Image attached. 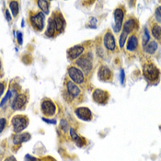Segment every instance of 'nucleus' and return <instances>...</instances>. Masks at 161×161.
I'll use <instances>...</instances> for the list:
<instances>
[{"label":"nucleus","instance_id":"obj_1","mask_svg":"<svg viewBox=\"0 0 161 161\" xmlns=\"http://www.w3.org/2000/svg\"><path fill=\"white\" fill-rule=\"evenodd\" d=\"M144 75L149 81L157 80L159 77V70L153 64H146L144 65Z\"/></svg>","mask_w":161,"mask_h":161},{"label":"nucleus","instance_id":"obj_2","mask_svg":"<svg viewBox=\"0 0 161 161\" xmlns=\"http://www.w3.org/2000/svg\"><path fill=\"white\" fill-rule=\"evenodd\" d=\"M29 124V120L26 118V116H15L12 119V125H13V130L15 133H20L23 131L25 128H27Z\"/></svg>","mask_w":161,"mask_h":161},{"label":"nucleus","instance_id":"obj_3","mask_svg":"<svg viewBox=\"0 0 161 161\" xmlns=\"http://www.w3.org/2000/svg\"><path fill=\"white\" fill-rule=\"evenodd\" d=\"M40 107H41L42 113L46 116H49V117L53 116L56 111V107H55L54 103L52 101H49V100L42 101Z\"/></svg>","mask_w":161,"mask_h":161},{"label":"nucleus","instance_id":"obj_4","mask_svg":"<svg viewBox=\"0 0 161 161\" xmlns=\"http://www.w3.org/2000/svg\"><path fill=\"white\" fill-rule=\"evenodd\" d=\"M77 64L84 71L85 74H88L91 71L92 67H93L92 56L88 57V55H87V56L81 57V58H79L78 60L77 61Z\"/></svg>","mask_w":161,"mask_h":161},{"label":"nucleus","instance_id":"obj_5","mask_svg":"<svg viewBox=\"0 0 161 161\" xmlns=\"http://www.w3.org/2000/svg\"><path fill=\"white\" fill-rule=\"evenodd\" d=\"M68 76L74 83L82 84L84 82V75L80 69L77 67H74V66L70 67L68 69Z\"/></svg>","mask_w":161,"mask_h":161},{"label":"nucleus","instance_id":"obj_6","mask_svg":"<svg viewBox=\"0 0 161 161\" xmlns=\"http://www.w3.org/2000/svg\"><path fill=\"white\" fill-rule=\"evenodd\" d=\"M31 23L38 31H42V29L44 27V15H43V13L40 12V13H37L34 16H31Z\"/></svg>","mask_w":161,"mask_h":161},{"label":"nucleus","instance_id":"obj_7","mask_svg":"<svg viewBox=\"0 0 161 161\" xmlns=\"http://www.w3.org/2000/svg\"><path fill=\"white\" fill-rule=\"evenodd\" d=\"M109 99V94L105 90L101 89H95L93 91V100L99 104H104L106 103Z\"/></svg>","mask_w":161,"mask_h":161},{"label":"nucleus","instance_id":"obj_8","mask_svg":"<svg viewBox=\"0 0 161 161\" xmlns=\"http://www.w3.org/2000/svg\"><path fill=\"white\" fill-rule=\"evenodd\" d=\"M123 10L121 8H117L114 11V19H115V27H114V31L119 32L121 31V26H122V20H123Z\"/></svg>","mask_w":161,"mask_h":161},{"label":"nucleus","instance_id":"obj_9","mask_svg":"<svg viewBox=\"0 0 161 161\" xmlns=\"http://www.w3.org/2000/svg\"><path fill=\"white\" fill-rule=\"evenodd\" d=\"M76 114L77 116L84 121H90L92 119V113L90 111V110L88 108H85V107H81L76 110Z\"/></svg>","mask_w":161,"mask_h":161},{"label":"nucleus","instance_id":"obj_10","mask_svg":"<svg viewBox=\"0 0 161 161\" xmlns=\"http://www.w3.org/2000/svg\"><path fill=\"white\" fill-rule=\"evenodd\" d=\"M104 44L106 46V48L110 51H114L116 48V44H115V40L114 37L112 35V33L111 31H108L105 36H104Z\"/></svg>","mask_w":161,"mask_h":161},{"label":"nucleus","instance_id":"obj_11","mask_svg":"<svg viewBox=\"0 0 161 161\" xmlns=\"http://www.w3.org/2000/svg\"><path fill=\"white\" fill-rule=\"evenodd\" d=\"M27 102V97L23 94L19 95L14 101L11 102V107L13 110H21Z\"/></svg>","mask_w":161,"mask_h":161},{"label":"nucleus","instance_id":"obj_12","mask_svg":"<svg viewBox=\"0 0 161 161\" xmlns=\"http://www.w3.org/2000/svg\"><path fill=\"white\" fill-rule=\"evenodd\" d=\"M111 71L110 68H108L105 65H102L100 67L99 72H98V76L99 78L101 81H109L111 78Z\"/></svg>","mask_w":161,"mask_h":161},{"label":"nucleus","instance_id":"obj_13","mask_svg":"<svg viewBox=\"0 0 161 161\" xmlns=\"http://www.w3.org/2000/svg\"><path fill=\"white\" fill-rule=\"evenodd\" d=\"M84 51V48L83 46H80V45H77V46H74L72 48H70L67 52V55L69 57V59L71 60H74V59H77L79 57L81 54L83 53Z\"/></svg>","mask_w":161,"mask_h":161},{"label":"nucleus","instance_id":"obj_14","mask_svg":"<svg viewBox=\"0 0 161 161\" xmlns=\"http://www.w3.org/2000/svg\"><path fill=\"white\" fill-rule=\"evenodd\" d=\"M66 88H67V92L74 98V97H78L80 94V89L73 82V81H68L66 83Z\"/></svg>","mask_w":161,"mask_h":161},{"label":"nucleus","instance_id":"obj_15","mask_svg":"<svg viewBox=\"0 0 161 161\" xmlns=\"http://www.w3.org/2000/svg\"><path fill=\"white\" fill-rule=\"evenodd\" d=\"M54 20L55 22V26H56V31L58 32H63L64 30V25H65V21L64 20L63 16L60 13L56 14L54 18Z\"/></svg>","mask_w":161,"mask_h":161},{"label":"nucleus","instance_id":"obj_16","mask_svg":"<svg viewBox=\"0 0 161 161\" xmlns=\"http://www.w3.org/2000/svg\"><path fill=\"white\" fill-rule=\"evenodd\" d=\"M70 135H71L72 139L75 141V143L78 144V147H82V146H84V145L86 144V140H85L83 137L78 136V134L76 133V131H75L73 128H71V129H70Z\"/></svg>","mask_w":161,"mask_h":161},{"label":"nucleus","instance_id":"obj_17","mask_svg":"<svg viewBox=\"0 0 161 161\" xmlns=\"http://www.w3.org/2000/svg\"><path fill=\"white\" fill-rule=\"evenodd\" d=\"M30 139H31V135L28 134V133H25V134H22V135H15L13 137V143L15 144H20L21 143H24V142L28 141Z\"/></svg>","mask_w":161,"mask_h":161},{"label":"nucleus","instance_id":"obj_18","mask_svg":"<svg viewBox=\"0 0 161 161\" xmlns=\"http://www.w3.org/2000/svg\"><path fill=\"white\" fill-rule=\"evenodd\" d=\"M55 31H56L55 22H54V19H50V20H49V24H48V28H47V31H46L45 34H46V36H48V37H52V36L54 35Z\"/></svg>","mask_w":161,"mask_h":161},{"label":"nucleus","instance_id":"obj_19","mask_svg":"<svg viewBox=\"0 0 161 161\" xmlns=\"http://www.w3.org/2000/svg\"><path fill=\"white\" fill-rule=\"evenodd\" d=\"M137 45H138V40H137V38L135 36V35H133V36H131L130 38H129V40H128V42H127V50L128 51H135V49H136V47H137Z\"/></svg>","mask_w":161,"mask_h":161},{"label":"nucleus","instance_id":"obj_20","mask_svg":"<svg viewBox=\"0 0 161 161\" xmlns=\"http://www.w3.org/2000/svg\"><path fill=\"white\" fill-rule=\"evenodd\" d=\"M157 49H158V43L156 41H150L149 43L144 46V51L150 54H154L157 51Z\"/></svg>","mask_w":161,"mask_h":161},{"label":"nucleus","instance_id":"obj_21","mask_svg":"<svg viewBox=\"0 0 161 161\" xmlns=\"http://www.w3.org/2000/svg\"><path fill=\"white\" fill-rule=\"evenodd\" d=\"M135 27V20H128L124 23V28L123 31H126L127 33H130Z\"/></svg>","mask_w":161,"mask_h":161},{"label":"nucleus","instance_id":"obj_22","mask_svg":"<svg viewBox=\"0 0 161 161\" xmlns=\"http://www.w3.org/2000/svg\"><path fill=\"white\" fill-rule=\"evenodd\" d=\"M38 6L40 7V8L42 10L43 14H49V1H45V0H39L38 2Z\"/></svg>","mask_w":161,"mask_h":161},{"label":"nucleus","instance_id":"obj_23","mask_svg":"<svg viewBox=\"0 0 161 161\" xmlns=\"http://www.w3.org/2000/svg\"><path fill=\"white\" fill-rule=\"evenodd\" d=\"M152 33L153 36L158 40L161 41V28L159 25H154L152 28Z\"/></svg>","mask_w":161,"mask_h":161},{"label":"nucleus","instance_id":"obj_24","mask_svg":"<svg viewBox=\"0 0 161 161\" xmlns=\"http://www.w3.org/2000/svg\"><path fill=\"white\" fill-rule=\"evenodd\" d=\"M9 7L12 11V15L14 17H16L19 13V3L17 1H11L9 3Z\"/></svg>","mask_w":161,"mask_h":161},{"label":"nucleus","instance_id":"obj_25","mask_svg":"<svg viewBox=\"0 0 161 161\" xmlns=\"http://www.w3.org/2000/svg\"><path fill=\"white\" fill-rule=\"evenodd\" d=\"M129 33H127L126 31H122V33H121V37H120V47L122 48L123 47V45H124V43H125V40H126V38H127V35H128Z\"/></svg>","mask_w":161,"mask_h":161},{"label":"nucleus","instance_id":"obj_26","mask_svg":"<svg viewBox=\"0 0 161 161\" xmlns=\"http://www.w3.org/2000/svg\"><path fill=\"white\" fill-rule=\"evenodd\" d=\"M149 40V34H148V31L147 30L145 29L144 30V36H143V45H146V43L148 42Z\"/></svg>","mask_w":161,"mask_h":161},{"label":"nucleus","instance_id":"obj_27","mask_svg":"<svg viewBox=\"0 0 161 161\" xmlns=\"http://www.w3.org/2000/svg\"><path fill=\"white\" fill-rule=\"evenodd\" d=\"M155 18L159 22H161V6L159 7L155 11Z\"/></svg>","mask_w":161,"mask_h":161},{"label":"nucleus","instance_id":"obj_28","mask_svg":"<svg viewBox=\"0 0 161 161\" xmlns=\"http://www.w3.org/2000/svg\"><path fill=\"white\" fill-rule=\"evenodd\" d=\"M60 127L63 129V131L66 132L68 130V123L65 120H62L60 122Z\"/></svg>","mask_w":161,"mask_h":161},{"label":"nucleus","instance_id":"obj_29","mask_svg":"<svg viewBox=\"0 0 161 161\" xmlns=\"http://www.w3.org/2000/svg\"><path fill=\"white\" fill-rule=\"evenodd\" d=\"M11 96H12V95H11V92H10V91H8V92H7V96H6V97L2 100V101H1V106H3V105L6 103V101H7Z\"/></svg>","mask_w":161,"mask_h":161},{"label":"nucleus","instance_id":"obj_30","mask_svg":"<svg viewBox=\"0 0 161 161\" xmlns=\"http://www.w3.org/2000/svg\"><path fill=\"white\" fill-rule=\"evenodd\" d=\"M6 122H7V120H6V119L1 118V132H3V130H4V128H5Z\"/></svg>","mask_w":161,"mask_h":161},{"label":"nucleus","instance_id":"obj_31","mask_svg":"<svg viewBox=\"0 0 161 161\" xmlns=\"http://www.w3.org/2000/svg\"><path fill=\"white\" fill-rule=\"evenodd\" d=\"M96 21H97V20H96L95 18H90V19H89L90 26H91V27H94V25L96 24Z\"/></svg>","mask_w":161,"mask_h":161},{"label":"nucleus","instance_id":"obj_32","mask_svg":"<svg viewBox=\"0 0 161 161\" xmlns=\"http://www.w3.org/2000/svg\"><path fill=\"white\" fill-rule=\"evenodd\" d=\"M18 41H19V43L21 44L22 43V33L21 32H18Z\"/></svg>","mask_w":161,"mask_h":161},{"label":"nucleus","instance_id":"obj_33","mask_svg":"<svg viewBox=\"0 0 161 161\" xmlns=\"http://www.w3.org/2000/svg\"><path fill=\"white\" fill-rule=\"evenodd\" d=\"M42 120L44 121H46V122H48V123H54V124L56 123V121H55V120H47V119H45V118H42Z\"/></svg>","mask_w":161,"mask_h":161},{"label":"nucleus","instance_id":"obj_34","mask_svg":"<svg viewBox=\"0 0 161 161\" xmlns=\"http://www.w3.org/2000/svg\"><path fill=\"white\" fill-rule=\"evenodd\" d=\"M121 84L123 85L124 84V71L123 70H121Z\"/></svg>","mask_w":161,"mask_h":161},{"label":"nucleus","instance_id":"obj_35","mask_svg":"<svg viewBox=\"0 0 161 161\" xmlns=\"http://www.w3.org/2000/svg\"><path fill=\"white\" fill-rule=\"evenodd\" d=\"M6 18L7 19V20H8V21H10V20H11V17L9 16V12H8L7 10L6 11Z\"/></svg>","mask_w":161,"mask_h":161},{"label":"nucleus","instance_id":"obj_36","mask_svg":"<svg viewBox=\"0 0 161 161\" xmlns=\"http://www.w3.org/2000/svg\"><path fill=\"white\" fill-rule=\"evenodd\" d=\"M5 161H17V160H16V159H15L14 157H8L7 159H6V160Z\"/></svg>","mask_w":161,"mask_h":161},{"label":"nucleus","instance_id":"obj_37","mask_svg":"<svg viewBox=\"0 0 161 161\" xmlns=\"http://www.w3.org/2000/svg\"><path fill=\"white\" fill-rule=\"evenodd\" d=\"M3 91H4V84L1 83V94H3Z\"/></svg>","mask_w":161,"mask_h":161}]
</instances>
